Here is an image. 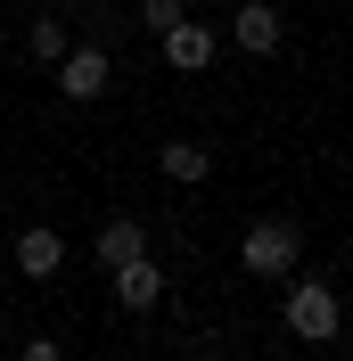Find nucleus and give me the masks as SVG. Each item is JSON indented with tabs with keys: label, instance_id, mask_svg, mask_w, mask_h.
<instances>
[{
	"label": "nucleus",
	"instance_id": "1",
	"mask_svg": "<svg viewBox=\"0 0 353 361\" xmlns=\"http://www.w3.org/2000/svg\"><path fill=\"white\" fill-rule=\"evenodd\" d=\"M296 263H304V230L287 222V214H263L239 238V271L246 279H296Z\"/></svg>",
	"mask_w": 353,
	"mask_h": 361
},
{
	"label": "nucleus",
	"instance_id": "2",
	"mask_svg": "<svg viewBox=\"0 0 353 361\" xmlns=\"http://www.w3.org/2000/svg\"><path fill=\"white\" fill-rule=\"evenodd\" d=\"M280 320H287V337L329 345L345 312H337V288H329V279H296V288H287V304H280Z\"/></svg>",
	"mask_w": 353,
	"mask_h": 361
},
{
	"label": "nucleus",
	"instance_id": "3",
	"mask_svg": "<svg viewBox=\"0 0 353 361\" xmlns=\"http://www.w3.org/2000/svg\"><path fill=\"white\" fill-rule=\"evenodd\" d=\"M156 49H164V66H173V74H205L222 42H214V25H198V17H173L164 33H156Z\"/></svg>",
	"mask_w": 353,
	"mask_h": 361
},
{
	"label": "nucleus",
	"instance_id": "4",
	"mask_svg": "<svg viewBox=\"0 0 353 361\" xmlns=\"http://www.w3.org/2000/svg\"><path fill=\"white\" fill-rule=\"evenodd\" d=\"M107 82H115V58L99 42H83V49L58 58V90H66V99H107Z\"/></svg>",
	"mask_w": 353,
	"mask_h": 361
},
{
	"label": "nucleus",
	"instance_id": "5",
	"mask_svg": "<svg viewBox=\"0 0 353 361\" xmlns=\"http://www.w3.org/2000/svg\"><path fill=\"white\" fill-rule=\"evenodd\" d=\"M17 271H25V279H33V288H42V279H58V271H66V238H58V230H49V222L17 230Z\"/></svg>",
	"mask_w": 353,
	"mask_h": 361
},
{
	"label": "nucleus",
	"instance_id": "6",
	"mask_svg": "<svg viewBox=\"0 0 353 361\" xmlns=\"http://www.w3.org/2000/svg\"><path fill=\"white\" fill-rule=\"evenodd\" d=\"M230 33H239V49H246V58H271V49H280V8H271V0H239Z\"/></svg>",
	"mask_w": 353,
	"mask_h": 361
},
{
	"label": "nucleus",
	"instance_id": "7",
	"mask_svg": "<svg viewBox=\"0 0 353 361\" xmlns=\"http://www.w3.org/2000/svg\"><path fill=\"white\" fill-rule=\"evenodd\" d=\"M107 279H115V304H124V312H148L156 295H164V263H148V255H132V263L107 271Z\"/></svg>",
	"mask_w": 353,
	"mask_h": 361
},
{
	"label": "nucleus",
	"instance_id": "8",
	"mask_svg": "<svg viewBox=\"0 0 353 361\" xmlns=\"http://www.w3.org/2000/svg\"><path fill=\"white\" fill-rule=\"evenodd\" d=\"M90 255H99V271H124L132 255H148V230H140L132 214H115V222L99 230V247H90Z\"/></svg>",
	"mask_w": 353,
	"mask_h": 361
},
{
	"label": "nucleus",
	"instance_id": "9",
	"mask_svg": "<svg viewBox=\"0 0 353 361\" xmlns=\"http://www.w3.org/2000/svg\"><path fill=\"white\" fill-rule=\"evenodd\" d=\"M156 173L164 180H205L214 173V148H205V140H164V148H156Z\"/></svg>",
	"mask_w": 353,
	"mask_h": 361
},
{
	"label": "nucleus",
	"instance_id": "10",
	"mask_svg": "<svg viewBox=\"0 0 353 361\" xmlns=\"http://www.w3.org/2000/svg\"><path fill=\"white\" fill-rule=\"evenodd\" d=\"M25 49H33V66H58L66 58V17H33L25 25Z\"/></svg>",
	"mask_w": 353,
	"mask_h": 361
},
{
	"label": "nucleus",
	"instance_id": "11",
	"mask_svg": "<svg viewBox=\"0 0 353 361\" xmlns=\"http://www.w3.org/2000/svg\"><path fill=\"white\" fill-rule=\"evenodd\" d=\"M173 17H189L181 0H140V25H148V33H164V25H173Z\"/></svg>",
	"mask_w": 353,
	"mask_h": 361
},
{
	"label": "nucleus",
	"instance_id": "12",
	"mask_svg": "<svg viewBox=\"0 0 353 361\" xmlns=\"http://www.w3.org/2000/svg\"><path fill=\"white\" fill-rule=\"evenodd\" d=\"M17 361H66V345H58V337H25Z\"/></svg>",
	"mask_w": 353,
	"mask_h": 361
}]
</instances>
